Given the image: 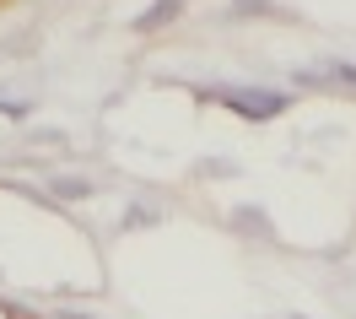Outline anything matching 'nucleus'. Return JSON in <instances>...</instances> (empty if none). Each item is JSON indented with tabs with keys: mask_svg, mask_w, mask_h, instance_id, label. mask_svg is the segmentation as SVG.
Instances as JSON below:
<instances>
[{
	"mask_svg": "<svg viewBox=\"0 0 356 319\" xmlns=\"http://www.w3.org/2000/svg\"><path fill=\"white\" fill-rule=\"evenodd\" d=\"M205 98H216V103H227V109H238L248 119H275L286 109L281 92H254V87H216V92H205Z\"/></svg>",
	"mask_w": 356,
	"mask_h": 319,
	"instance_id": "1",
	"label": "nucleus"
},
{
	"mask_svg": "<svg viewBox=\"0 0 356 319\" xmlns=\"http://www.w3.org/2000/svg\"><path fill=\"white\" fill-rule=\"evenodd\" d=\"M178 11H184V0H156V6H152V11H146L135 27H140V33H152V27H162L168 17H178Z\"/></svg>",
	"mask_w": 356,
	"mask_h": 319,
	"instance_id": "2",
	"label": "nucleus"
},
{
	"mask_svg": "<svg viewBox=\"0 0 356 319\" xmlns=\"http://www.w3.org/2000/svg\"><path fill=\"white\" fill-rule=\"evenodd\" d=\"M330 76H340L346 87H356V65H346V60H334V65H330Z\"/></svg>",
	"mask_w": 356,
	"mask_h": 319,
	"instance_id": "3",
	"label": "nucleus"
},
{
	"mask_svg": "<svg viewBox=\"0 0 356 319\" xmlns=\"http://www.w3.org/2000/svg\"><path fill=\"white\" fill-rule=\"evenodd\" d=\"M54 189H60V195H87V184H81V179H60Z\"/></svg>",
	"mask_w": 356,
	"mask_h": 319,
	"instance_id": "4",
	"label": "nucleus"
},
{
	"mask_svg": "<svg viewBox=\"0 0 356 319\" xmlns=\"http://www.w3.org/2000/svg\"><path fill=\"white\" fill-rule=\"evenodd\" d=\"M297 319H302V314H297Z\"/></svg>",
	"mask_w": 356,
	"mask_h": 319,
	"instance_id": "5",
	"label": "nucleus"
}]
</instances>
